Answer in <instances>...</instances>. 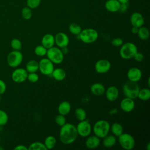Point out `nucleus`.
Returning a JSON list of instances; mask_svg holds the SVG:
<instances>
[{"mask_svg":"<svg viewBox=\"0 0 150 150\" xmlns=\"http://www.w3.org/2000/svg\"><path fill=\"white\" fill-rule=\"evenodd\" d=\"M55 122L59 127L63 126L64 124L66 123V119L65 115L59 114L55 117Z\"/></svg>","mask_w":150,"mask_h":150,"instance_id":"36","label":"nucleus"},{"mask_svg":"<svg viewBox=\"0 0 150 150\" xmlns=\"http://www.w3.org/2000/svg\"><path fill=\"white\" fill-rule=\"evenodd\" d=\"M146 148L147 150H150V143H149V142H148V143L146 144Z\"/></svg>","mask_w":150,"mask_h":150,"instance_id":"49","label":"nucleus"},{"mask_svg":"<svg viewBox=\"0 0 150 150\" xmlns=\"http://www.w3.org/2000/svg\"><path fill=\"white\" fill-rule=\"evenodd\" d=\"M25 69L28 73L37 72L39 70V62L36 60H29L26 63Z\"/></svg>","mask_w":150,"mask_h":150,"instance_id":"26","label":"nucleus"},{"mask_svg":"<svg viewBox=\"0 0 150 150\" xmlns=\"http://www.w3.org/2000/svg\"><path fill=\"white\" fill-rule=\"evenodd\" d=\"M35 54L39 57H43L46 56L47 52V49L45 48L42 45H38L35 47L34 49Z\"/></svg>","mask_w":150,"mask_h":150,"instance_id":"33","label":"nucleus"},{"mask_svg":"<svg viewBox=\"0 0 150 150\" xmlns=\"http://www.w3.org/2000/svg\"><path fill=\"white\" fill-rule=\"evenodd\" d=\"M111 67L110 62L107 59H100L95 63L94 68L97 73L99 74H104L110 71Z\"/></svg>","mask_w":150,"mask_h":150,"instance_id":"11","label":"nucleus"},{"mask_svg":"<svg viewBox=\"0 0 150 150\" xmlns=\"http://www.w3.org/2000/svg\"><path fill=\"white\" fill-rule=\"evenodd\" d=\"M135 106L134 99L125 97L120 102V107L121 110L125 112H130L133 111Z\"/></svg>","mask_w":150,"mask_h":150,"instance_id":"15","label":"nucleus"},{"mask_svg":"<svg viewBox=\"0 0 150 150\" xmlns=\"http://www.w3.org/2000/svg\"><path fill=\"white\" fill-rule=\"evenodd\" d=\"M69 30L70 32L74 35H79L81 31V26L76 23H71L69 26Z\"/></svg>","mask_w":150,"mask_h":150,"instance_id":"32","label":"nucleus"},{"mask_svg":"<svg viewBox=\"0 0 150 150\" xmlns=\"http://www.w3.org/2000/svg\"><path fill=\"white\" fill-rule=\"evenodd\" d=\"M142 75V74L141 70L136 67H132L130 68L127 73V77L128 80L136 83L141 80Z\"/></svg>","mask_w":150,"mask_h":150,"instance_id":"14","label":"nucleus"},{"mask_svg":"<svg viewBox=\"0 0 150 150\" xmlns=\"http://www.w3.org/2000/svg\"><path fill=\"white\" fill-rule=\"evenodd\" d=\"M79 38L84 43L91 44L95 42L98 38V32L93 28H86L81 30Z\"/></svg>","mask_w":150,"mask_h":150,"instance_id":"4","label":"nucleus"},{"mask_svg":"<svg viewBox=\"0 0 150 150\" xmlns=\"http://www.w3.org/2000/svg\"><path fill=\"white\" fill-rule=\"evenodd\" d=\"M117 112H118V110H117L116 108H114V109L111 110L110 111V114H116Z\"/></svg>","mask_w":150,"mask_h":150,"instance_id":"46","label":"nucleus"},{"mask_svg":"<svg viewBox=\"0 0 150 150\" xmlns=\"http://www.w3.org/2000/svg\"><path fill=\"white\" fill-rule=\"evenodd\" d=\"M100 138L95 135H89L87 137L85 141V145L88 149H95L100 145Z\"/></svg>","mask_w":150,"mask_h":150,"instance_id":"17","label":"nucleus"},{"mask_svg":"<svg viewBox=\"0 0 150 150\" xmlns=\"http://www.w3.org/2000/svg\"><path fill=\"white\" fill-rule=\"evenodd\" d=\"M138 38L143 40H145L149 38V29L144 26H141L138 28V31L137 33Z\"/></svg>","mask_w":150,"mask_h":150,"instance_id":"29","label":"nucleus"},{"mask_svg":"<svg viewBox=\"0 0 150 150\" xmlns=\"http://www.w3.org/2000/svg\"><path fill=\"white\" fill-rule=\"evenodd\" d=\"M134 59L135 60L136 62H141L144 59V54L142 53H140V52H137L135 55L134 56Z\"/></svg>","mask_w":150,"mask_h":150,"instance_id":"41","label":"nucleus"},{"mask_svg":"<svg viewBox=\"0 0 150 150\" xmlns=\"http://www.w3.org/2000/svg\"><path fill=\"white\" fill-rule=\"evenodd\" d=\"M139 87L136 82L127 81L122 86V92L124 95L128 98L135 99L137 98Z\"/></svg>","mask_w":150,"mask_h":150,"instance_id":"6","label":"nucleus"},{"mask_svg":"<svg viewBox=\"0 0 150 150\" xmlns=\"http://www.w3.org/2000/svg\"><path fill=\"white\" fill-rule=\"evenodd\" d=\"M41 45L47 49L54 46L55 45L54 36L50 33L45 34L42 38Z\"/></svg>","mask_w":150,"mask_h":150,"instance_id":"19","label":"nucleus"},{"mask_svg":"<svg viewBox=\"0 0 150 150\" xmlns=\"http://www.w3.org/2000/svg\"><path fill=\"white\" fill-rule=\"evenodd\" d=\"M61 49H62V52H63V53L64 54L67 53V52H68V49H67V47H63V48H62Z\"/></svg>","mask_w":150,"mask_h":150,"instance_id":"47","label":"nucleus"},{"mask_svg":"<svg viewBox=\"0 0 150 150\" xmlns=\"http://www.w3.org/2000/svg\"><path fill=\"white\" fill-rule=\"evenodd\" d=\"M78 135L81 137H87L92 131V127L88 120L86 119L80 121L76 126Z\"/></svg>","mask_w":150,"mask_h":150,"instance_id":"9","label":"nucleus"},{"mask_svg":"<svg viewBox=\"0 0 150 150\" xmlns=\"http://www.w3.org/2000/svg\"><path fill=\"white\" fill-rule=\"evenodd\" d=\"M71 109V106L69 101H63L61 102L57 108V111L59 114L66 115L69 114Z\"/></svg>","mask_w":150,"mask_h":150,"instance_id":"21","label":"nucleus"},{"mask_svg":"<svg viewBox=\"0 0 150 150\" xmlns=\"http://www.w3.org/2000/svg\"><path fill=\"white\" fill-rule=\"evenodd\" d=\"M105 96L106 99L109 101H114L118 98L119 90L116 86H111L107 88H105Z\"/></svg>","mask_w":150,"mask_h":150,"instance_id":"16","label":"nucleus"},{"mask_svg":"<svg viewBox=\"0 0 150 150\" xmlns=\"http://www.w3.org/2000/svg\"><path fill=\"white\" fill-rule=\"evenodd\" d=\"M70 39L67 34L64 32H60L54 36V43L57 47L62 49L64 47H67L69 44Z\"/></svg>","mask_w":150,"mask_h":150,"instance_id":"13","label":"nucleus"},{"mask_svg":"<svg viewBox=\"0 0 150 150\" xmlns=\"http://www.w3.org/2000/svg\"><path fill=\"white\" fill-rule=\"evenodd\" d=\"M138 52V48L135 44L132 42H127L123 43L119 51L120 57L125 60H129L134 58L135 54Z\"/></svg>","mask_w":150,"mask_h":150,"instance_id":"3","label":"nucleus"},{"mask_svg":"<svg viewBox=\"0 0 150 150\" xmlns=\"http://www.w3.org/2000/svg\"><path fill=\"white\" fill-rule=\"evenodd\" d=\"M110 124L107 120H100L96 121L92 127V131L94 135L100 138H103L110 132Z\"/></svg>","mask_w":150,"mask_h":150,"instance_id":"2","label":"nucleus"},{"mask_svg":"<svg viewBox=\"0 0 150 150\" xmlns=\"http://www.w3.org/2000/svg\"><path fill=\"white\" fill-rule=\"evenodd\" d=\"M39 76L36 72L34 73H28L27 76V80L31 83H36L39 80Z\"/></svg>","mask_w":150,"mask_h":150,"instance_id":"38","label":"nucleus"},{"mask_svg":"<svg viewBox=\"0 0 150 150\" xmlns=\"http://www.w3.org/2000/svg\"><path fill=\"white\" fill-rule=\"evenodd\" d=\"M78 134L76 126L71 123H66L60 127L59 132L60 141L65 145L73 143L77 139Z\"/></svg>","mask_w":150,"mask_h":150,"instance_id":"1","label":"nucleus"},{"mask_svg":"<svg viewBox=\"0 0 150 150\" xmlns=\"http://www.w3.org/2000/svg\"><path fill=\"white\" fill-rule=\"evenodd\" d=\"M123 44V40L120 38H116L111 40V45L115 47H120Z\"/></svg>","mask_w":150,"mask_h":150,"instance_id":"40","label":"nucleus"},{"mask_svg":"<svg viewBox=\"0 0 150 150\" xmlns=\"http://www.w3.org/2000/svg\"><path fill=\"white\" fill-rule=\"evenodd\" d=\"M138 28H137L135 26H132V28L131 29V31L133 34H137L138 31Z\"/></svg>","mask_w":150,"mask_h":150,"instance_id":"45","label":"nucleus"},{"mask_svg":"<svg viewBox=\"0 0 150 150\" xmlns=\"http://www.w3.org/2000/svg\"><path fill=\"white\" fill-rule=\"evenodd\" d=\"M118 142L122 148L125 150H131L135 145V141L132 135L128 133H122L118 137Z\"/></svg>","mask_w":150,"mask_h":150,"instance_id":"7","label":"nucleus"},{"mask_svg":"<svg viewBox=\"0 0 150 150\" xmlns=\"http://www.w3.org/2000/svg\"><path fill=\"white\" fill-rule=\"evenodd\" d=\"M28 71L23 68H18L12 73L11 77L12 80L16 83H21L27 80Z\"/></svg>","mask_w":150,"mask_h":150,"instance_id":"12","label":"nucleus"},{"mask_svg":"<svg viewBox=\"0 0 150 150\" xmlns=\"http://www.w3.org/2000/svg\"><path fill=\"white\" fill-rule=\"evenodd\" d=\"M137 98L142 101H147L150 98V90L149 88L139 89Z\"/></svg>","mask_w":150,"mask_h":150,"instance_id":"28","label":"nucleus"},{"mask_svg":"<svg viewBox=\"0 0 150 150\" xmlns=\"http://www.w3.org/2000/svg\"><path fill=\"white\" fill-rule=\"evenodd\" d=\"M120 3L118 0H108L105 4V9L110 12H116L119 11Z\"/></svg>","mask_w":150,"mask_h":150,"instance_id":"22","label":"nucleus"},{"mask_svg":"<svg viewBox=\"0 0 150 150\" xmlns=\"http://www.w3.org/2000/svg\"><path fill=\"white\" fill-rule=\"evenodd\" d=\"M74 115L75 117L77 120L79 121H83L86 119L87 117V113L84 109L83 108H77L74 111Z\"/></svg>","mask_w":150,"mask_h":150,"instance_id":"30","label":"nucleus"},{"mask_svg":"<svg viewBox=\"0 0 150 150\" xmlns=\"http://www.w3.org/2000/svg\"><path fill=\"white\" fill-rule=\"evenodd\" d=\"M90 91L93 94L97 96H100L104 94L105 88L102 83H95L91 86Z\"/></svg>","mask_w":150,"mask_h":150,"instance_id":"20","label":"nucleus"},{"mask_svg":"<svg viewBox=\"0 0 150 150\" xmlns=\"http://www.w3.org/2000/svg\"><path fill=\"white\" fill-rule=\"evenodd\" d=\"M14 150H28V148L25 145H19L14 148Z\"/></svg>","mask_w":150,"mask_h":150,"instance_id":"44","label":"nucleus"},{"mask_svg":"<svg viewBox=\"0 0 150 150\" xmlns=\"http://www.w3.org/2000/svg\"><path fill=\"white\" fill-rule=\"evenodd\" d=\"M23 56L20 50H13L7 56L8 64L11 67H17L22 62Z\"/></svg>","mask_w":150,"mask_h":150,"instance_id":"8","label":"nucleus"},{"mask_svg":"<svg viewBox=\"0 0 150 150\" xmlns=\"http://www.w3.org/2000/svg\"><path fill=\"white\" fill-rule=\"evenodd\" d=\"M149 81H150V78H149V77H148V87H150V83H149Z\"/></svg>","mask_w":150,"mask_h":150,"instance_id":"50","label":"nucleus"},{"mask_svg":"<svg viewBox=\"0 0 150 150\" xmlns=\"http://www.w3.org/2000/svg\"><path fill=\"white\" fill-rule=\"evenodd\" d=\"M21 15L22 18L25 20L30 19L32 16V12L30 8L29 7H24L21 11Z\"/></svg>","mask_w":150,"mask_h":150,"instance_id":"34","label":"nucleus"},{"mask_svg":"<svg viewBox=\"0 0 150 150\" xmlns=\"http://www.w3.org/2000/svg\"><path fill=\"white\" fill-rule=\"evenodd\" d=\"M57 143L56 138L53 135L47 136L44 141V144L47 149H51L54 148Z\"/></svg>","mask_w":150,"mask_h":150,"instance_id":"27","label":"nucleus"},{"mask_svg":"<svg viewBox=\"0 0 150 150\" xmlns=\"http://www.w3.org/2000/svg\"><path fill=\"white\" fill-rule=\"evenodd\" d=\"M6 89V86L5 83L1 79H0V95L3 94Z\"/></svg>","mask_w":150,"mask_h":150,"instance_id":"42","label":"nucleus"},{"mask_svg":"<svg viewBox=\"0 0 150 150\" xmlns=\"http://www.w3.org/2000/svg\"><path fill=\"white\" fill-rule=\"evenodd\" d=\"M40 0H27V6L30 9L36 8L40 4Z\"/></svg>","mask_w":150,"mask_h":150,"instance_id":"39","label":"nucleus"},{"mask_svg":"<svg viewBox=\"0 0 150 150\" xmlns=\"http://www.w3.org/2000/svg\"><path fill=\"white\" fill-rule=\"evenodd\" d=\"M103 140V145L105 148H111L117 143V137L114 135H107Z\"/></svg>","mask_w":150,"mask_h":150,"instance_id":"24","label":"nucleus"},{"mask_svg":"<svg viewBox=\"0 0 150 150\" xmlns=\"http://www.w3.org/2000/svg\"><path fill=\"white\" fill-rule=\"evenodd\" d=\"M128 9V5L127 3L126 4H120L119 11L121 12H125Z\"/></svg>","mask_w":150,"mask_h":150,"instance_id":"43","label":"nucleus"},{"mask_svg":"<svg viewBox=\"0 0 150 150\" xmlns=\"http://www.w3.org/2000/svg\"><path fill=\"white\" fill-rule=\"evenodd\" d=\"M130 22L132 26L140 28L144 23V18L140 13L134 12L130 17Z\"/></svg>","mask_w":150,"mask_h":150,"instance_id":"18","label":"nucleus"},{"mask_svg":"<svg viewBox=\"0 0 150 150\" xmlns=\"http://www.w3.org/2000/svg\"><path fill=\"white\" fill-rule=\"evenodd\" d=\"M54 69V64L47 57L42 58L39 62V70L43 75H51Z\"/></svg>","mask_w":150,"mask_h":150,"instance_id":"10","label":"nucleus"},{"mask_svg":"<svg viewBox=\"0 0 150 150\" xmlns=\"http://www.w3.org/2000/svg\"><path fill=\"white\" fill-rule=\"evenodd\" d=\"M29 150H47L44 143L40 142H34L28 147Z\"/></svg>","mask_w":150,"mask_h":150,"instance_id":"31","label":"nucleus"},{"mask_svg":"<svg viewBox=\"0 0 150 150\" xmlns=\"http://www.w3.org/2000/svg\"><path fill=\"white\" fill-rule=\"evenodd\" d=\"M8 121V115L7 113L2 110H0V125L2 126L7 124Z\"/></svg>","mask_w":150,"mask_h":150,"instance_id":"37","label":"nucleus"},{"mask_svg":"<svg viewBox=\"0 0 150 150\" xmlns=\"http://www.w3.org/2000/svg\"><path fill=\"white\" fill-rule=\"evenodd\" d=\"M118 1L120 4H126V3H128L129 0H118Z\"/></svg>","mask_w":150,"mask_h":150,"instance_id":"48","label":"nucleus"},{"mask_svg":"<svg viewBox=\"0 0 150 150\" xmlns=\"http://www.w3.org/2000/svg\"><path fill=\"white\" fill-rule=\"evenodd\" d=\"M11 46L13 50H21L22 47V43L18 39H13L10 43Z\"/></svg>","mask_w":150,"mask_h":150,"instance_id":"35","label":"nucleus"},{"mask_svg":"<svg viewBox=\"0 0 150 150\" xmlns=\"http://www.w3.org/2000/svg\"><path fill=\"white\" fill-rule=\"evenodd\" d=\"M52 77L56 81H63L66 77V73L65 70L62 68L54 69L51 74Z\"/></svg>","mask_w":150,"mask_h":150,"instance_id":"23","label":"nucleus"},{"mask_svg":"<svg viewBox=\"0 0 150 150\" xmlns=\"http://www.w3.org/2000/svg\"><path fill=\"white\" fill-rule=\"evenodd\" d=\"M123 127L120 123L114 122L112 124L110 125V131H111L112 135L116 137H118L123 133Z\"/></svg>","mask_w":150,"mask_h":150,"instance_id":"25","label":"nucleus"},{"mask_svg":"<svg viewBox=\"0 0 150 150\" xmlns=\"http://www.w3.org/2000/svg\"><path fill=\"white\" fill-rule=\"evenodd\" d=\"M46 56L53 64H59L64 60V53L62 49L57 46H53L47 49Z\"/></svg>","mask_w":150,"mask_h":150,"instance_id":"5","label":"nucleus"}]
</instances>
